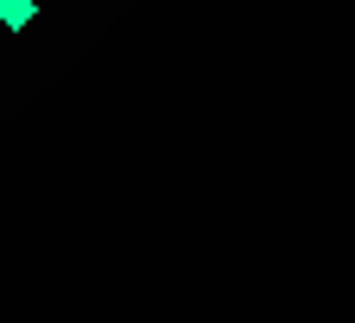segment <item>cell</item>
<instances>
[{
  "label": "cell",
  "mask_w": 355,
  "mask_h": 323,
  "mask_svg": "<svg viewBox=\"0 0 355 323\" xmlns=\"http://www.w3.org/2000/svg\"><path fill=\"white\" fill-rule=\"evenodd\" d=\"M38 19V0H0V26H7V32H26Z\"/></svg>",
  "instance_id": "6da1fadb"
}]
</instances>
